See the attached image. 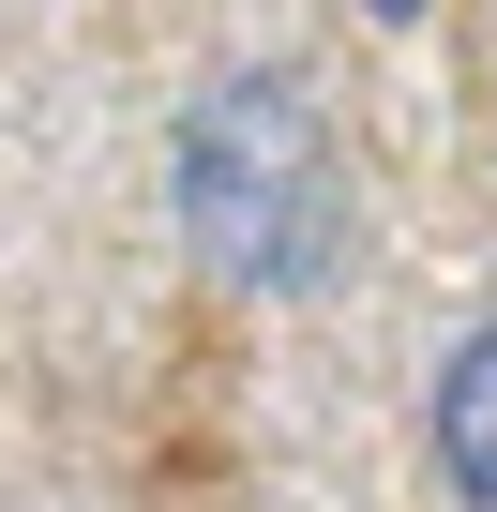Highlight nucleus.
I'll list each match as a JSON object with an SVG mask.
<instances>
[{"label":"nucleus","instance_id":"1","mask_svg":"<svg viewBox=\"0 0 497 512\" xmlns=\"http://www.w3.org/2000/svg\"><path fill=\"white\" fill-rule=\"evenodd\" d=\"M166 181H181V241L241 302H317L347 272V136L317 121L302 76L272 61H226L181 136H166Z\"/></svg>","mask_w":497,"mask_h":512},{"label":"nucleus","instance_id":"2","mask_svg":"<svg viewBox=\"0 0 497 512\" xmlns=\"http://www.w3.org/2000/svg\"><path fill=\"white\" fill-rule=\"evenodd\" d=\"M422 452L452 482V512H497V317H467L437 347V392H422Z\"/></svg>","mask_w":497,"mask_h":512},{"label":"nucleus","instance_id":"3","mask_svg":"<svg viewBox=\"0 0 497 512\" xmlns=\"http://www.w3.org/2000/svg\"><path fill=\"white\" fill-rule=\"evenodd\" d=\"M377 16H422V0H377Z\"/></svg>","mask_w":497,"mask_h":512}]
</instances>
